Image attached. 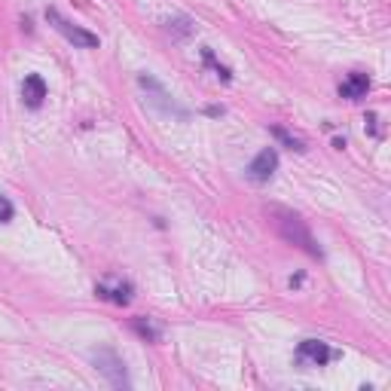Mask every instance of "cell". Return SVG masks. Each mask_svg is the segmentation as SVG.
I'll return each mask as SVG.
<instances>
[{
	"instance_id": "1",
	"label": "cell",
	"mask_w": 391,
	"mask_h": 391,
	"mask_svg": "<svg viewBox=\"0 0 391 391\" xmlns=\"http://www.w3.org/2000/svg\"><path fill=\"white\" fill-rule=\"evenodd\" d=\"M269 217H272V227H275V232L284 241H291V245L303 248L309 257H318V260L324 257V251H321V245L315 241V236L309 232L306 220H303L300 214L288 211V208H269Z\"/></svg>"
},
{
	"instance_id": "2",
	"label": "cell",
	"mask_w": 391,
	"mask_h": 391,
	"mask_svg": "<svg viewBox=\"0 0 391 391\" xmlns=\"http://www.w3.org/2000/svg\"><path fill=\"white\" fill-rule=\"evenodd\" d=\"M89 361H92V367L98 370L114 388H132V379H128L126 361L119 358L117 349H110V345H98V349L89 352Z\"/></svg>"
},
{
	"instance_id": "3",
	"label": "cell",
	"mask_w": 391,
	"mask_h": 391,
	"mask_svg": "<svg viewBox=\"0 0 391 391\" xmlns=\"http://www.w3.org/2000/svg\"><path fill=\"white\" fill-rule=\"evenodd\" d=\"M46 22L55 28L62 37L67 40V43H74L77 49H98V34H92V31H86V28H80V25H74L71 19H65L62 13L55 10V6H49L46 10Z\"/></svg>"
},
{
	"instance_id": "4",
	"label": "cell",
	"mask_w": 391,
	"mask_h": 391,
	"mask_svg": "<svg viewBox=\"0 0 391 391\" xmlns=\"http://www.w3.org/2000/svg\"><path fill=\"white\" fill-rule=\"evenodd\" d=\"M138 86H141L144 92H150V95H153L150 101H153L156 107L162 110L165 117H178V119H190V114H187L184 107H178V104H175V98H171V95L165 92V86H162L159 80H156V77H150V74H138Z\"/></svg>"
},
{
	"instance_id": "5",
	"label": "cell",
	"mask_w": 391,
	"mask_h": 391,
	"mask_svg": "<svg viewBox=\"0 0 391 391\" xmlns=\"http://www.w3.org/2000/svg\"><path fill=\"white\" fill-rule=\"evenodd\" d=\"M336 358H340V352L330 349V345L321 343V340H303L297 345V361L306 364V367H327V364L336 361Z\"/></svg>"
},
{
	"instance_id": "6",
	"label": "cell",
	"mask_w": 391,
	"mask_h": 391,
	"mask_svg": "<svg viewBox=\"0 0 391 391\" xmlns=\"http://www.w3.org/2000/svg\"><path fill=\"white\" fill-rule=\"evenodd\" d=\"M278 168V150L275 147H266V150H260L254 159L248 162V178L254 180V184H269V178L275 175Z\"/></svg>"
},
{
	"instance_id": "7",
	"label": "cell",
	"mask_w": 391,
	"mask_h": 391,
	"mask_svg": "<svg viewBox=\"0 0 391 391\" xmlns=\"http://www.w3.org/2000/svg\"><path fill=\"white\" fill-rule=\"evenodd\" d=\"M95 297L114 303V306H128V303H132V284L123 281V278H114V281H98V284H95Z\"/></svg>"
},
{
	"instance_id": "8",
	"label": "cell",
	"mask_w": 391,
	"mask_h": 391,
	"mask_svg": "<svg viewBox=\"0 0 391 391\" xmlns=\"http://www.w3.org/2000/svg\"><path fill=\"white\" fill-rule=\"evenodd\" d=\"M22 101L28 110H40L46 101V80L40 74H28L22 80Z\"/></svg>"
},
{
	"instance_id": "9",
	"label": "cell",
	"mask_w": 391,
	"mask_h": 391,
	"mask_svg": "<svg viewBox=\"0 0 391 391\" xmlns=\"http://www.w3.org/2000/svg\"><path fill=\"white\" fill-rule=\"evenodd\" d=\"M367 92H370V77L364 71H352L340 83V98H345V101H361V98H367Z\"/></svg>"
},
{
	"instance_id": "10",
	"label": "cell",
	"mask_w": 391,
	"mask_h": 391,
	"mask_svg": "<svg viewBox=\"0 0 391 391\" xmlns=\"http://www.w3.org/2000/svg\"><path fill=\"white\" fill-rule=\"evenodd\" d=\"M132 330H135L138 336H141L144 343H159V340H162V330L156 327L150 318H135V321H132Z\"/></svg>"
},
{
	"instance_id": "11",
	"label": "cell",
	"mask_w": 391,
	"mask_h": 391,
	"mask_svg": "<svg viewBox=\"0 0 391 391\" xmlns=\"http://www.w3.org/2000/svg\"><path fill=\"white\" fill-rule=\"evenodd\" d=\"M165 28H168V34L171 37H178V40H184V37H190L196 28H193V22L187 19V15H178V19H168L165 22Z\"/></svg>"
},
{
	"instance_id": "12",
	"label": "cell",
	"mask_w": 391,
	"mask_h": 391,
	"mask_svg": "<svg viewBox=\"0 0 391 391\" xmlns=\"http://www.w3.org/2000/svg\"><path fill=\"white\" fill-rule=\"evenodd\" d=\"M202 62H205L208 67H211V71H214L217 77H220L223 83H232V71H230L227 65H220V62H217V58H214V52L208 49V46H202Z\"/></svg>"
},
{
	"instance_id": "13",
	"label": "cell",
	"mask_w": 391,
	"mask_h": 391,
	"mask_svg": "<svg viewBox=\"0 0 391 391\" xmlns=\"http://www.w3.org/2000/svg\"><path fill=\"white\" fill-rule=\"evenodd\" d=\"M269 132H272V138H275V141H278V144H284V147H291V150H297V153H306V144H303V141H300V138H293L291 132H284V128H281V126H272V128H269Z\"/></svg>"
},
{
	"instance_id": "14",
	"label": "cell",
	"mask_w": 391,
	"mask_h": 391,
	"mask_svg": "<svg viewBox=\"0 0 391 391\" xmlns=\"http://www.w3.org/2000/svg\"><path fill=\"white\" fill-rule=\"evenodd\" d=\"M15 217V205L10 202V196L0 193V223H10Z\"/></svg>"
},
{
	"instance_id": "15",
	"label": "cell",
	"mask_w": 391,
	"mask_h": 391,
	"mask_svg": "<svg viewBox=\"0 0 391 391\" xmlns=\"http://www.w3.org/2000/svg\"><path fill=\"white\" fill-rule=\"evenodd\" d=\"M367 126H370V132H373V135L382 138V128H379V117H376V114H367Z\"/></svg>"
},
{
	"instance_id": "16",
	"label": "cell",
	"mask_w": 391,
	"mask_h": 391,
	"mask_svg": "<svg viewBox=\"0 0 391 391\" xmlns=\"http://www.w3.org/2000/svg\"><path fill=\"white\" fill-rule=\"evenodd\" d=\"M205 114L208 117H223V107H214V104H211V107H205Z\"/></svg>"
}]
</instances>
